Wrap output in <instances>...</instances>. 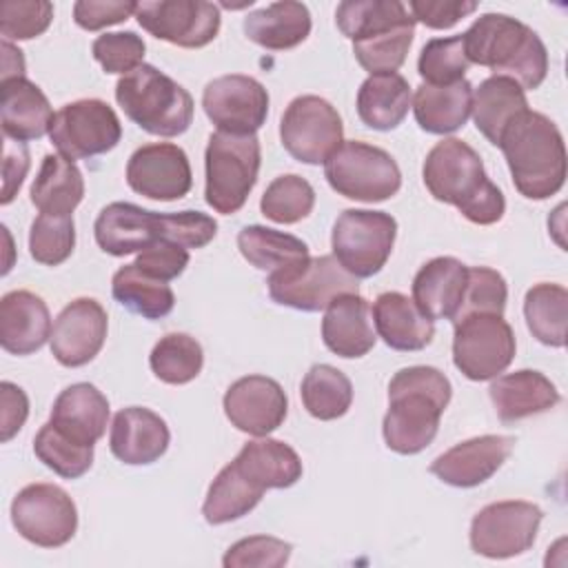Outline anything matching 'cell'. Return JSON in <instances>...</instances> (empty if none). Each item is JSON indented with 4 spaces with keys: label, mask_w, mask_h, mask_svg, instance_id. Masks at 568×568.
<instances>
[{
    "label": "cell",
    "mask_w": 568,
    "mask_h": 568,
    "mask_svg": "<svg viewBox=\"0 0 568 568\" xmlns=\"http://www.w3.org/2000/svg\"><path fill=\"white\" fill-rule=\"evenodd\" d=\"M410 109V87L399 73L368 75L357 91V115L375 131L397 129Z\"/></svg>",
    "instance_id": "cell-33"
},
{
    "label": "cell",
    "mask_w": 568,
    "mask_h": 568,
    "mask_svg": "<svg viewBox=\"0 0 568 568\" xmlns=\"http://www.w3.org/2000/svg\"><path fill=\"white\" fill-rule=\"evenodd\" d=\"M138 2H106V0H78L73 4V20L84 31H100L120 24L135 16Z\"/></svg>",
    "instance_id": "cell-54"
},
{
    "label": "cell",
    "mask_w": 568,
    "mask_h": 568,
    "mask_svg": "<svg viewBox=\"0 0 568 568\" xmlns=\"http://www.w3.org/2000/svg\"><path fill=\"white\" fill-rule=\"evenodd\" d=\"M470 64L488 67L495 75L515 80L524 91L537 89L548 73V51L541 38L517 18L504 13L479 16L462 33Z\"/></svg>",
    "instance_id": "cell-5"
},
{
    "label": "cell",
    "mask_w": 568,
    "mask_h": 568,
    "mask_svg": "<svg viewBox=\"0 0 568 568\" xmlns=\"http://www.w3.org/2000/svg\"><path fill=\"white\" fill-rule=\"evenodd\" d=\"M524 317L532 337L546 346L561 348L566 344L568 291L561 284H535L524 297Z\"/></svg>",
    "instance_id": "cell-40"
},
{
    "label": "cell",
    "mask_w": 568,
    "mask_h": 568,
    "mask_svg": "<svg viewBox=\"0 0 568 568\" xmlns=\"http://www.w3.org/2000/svg\"><path fill=\"white\" fill-rule=\"evenodd\" d=\"M171 442L166 422L144 406H129L115 413L109 448L111 453L129 466H146L158 462Z\"/></svg>",
    "instance_id": "cell-22"
},
{
    "label": "cell",
    "mask_w": 568,
    "mask_h": 568,
    "mask_svg": "<svg viewBox=\"0 0 568 568\" xmlns=\"http://www.w3.org/2000/svg\"><path fill=\"white\" fill-rule=\"evenodd\" d=\"M113 297L135 315L146 320L166 317L175 306L171 286L162 280L149 277L135 264H124L111 280Z\"/></svg>",
    "instance_id": "cell-39"
},
{
    "label": "cell",
    "mask_w": 568,
    "mask_h": 568,
    "mask_svg": "<svg viewBox=\"0 0 568 568\" xmlns=\"http://www.w3.org/2000/svg\"><path fill=\"white\" fill-rule=\"evenodd\" d=\"M410 16L430 29H450L477 9L473 0H410Z\"/></svg>",
    "instance_id": "cell-53"
},
{
    "label": "cell",
    "mask_w": 568,
    "mask_h": 568,
    "mask_svg": "<svg viewBox=\"0 0 568 568\" xmlns=\"http://www.w3.org/2000/svg\"><path fill=\"white\" fill-rule=\"evenodd\" d=\"M133 264L149 277L171 282L178 275H182L184 268L189 266V248H184L182 244L162 240V242H155L149 248L140 251L138 260Z\"/></svg>",
    "instance_id": "cell-52"
},
{
    "label": "cell",
    "mask_w": 568,
    "mask_h": 568,
    "mask_svg": "<svg viewBox=\"0 0 568 568\" xmlns=\"http://www.w3.org/2000/svg\"><path fill=\"white\" fill-rule=\"evenodd\" d=\"M31 204L47 215H71L84 197L80 169L60 153H47L31 184Z\"/></svg>",
    "instance_id": "cell-32"
},
{
    "label": "cell",
    "mask_w": 568,
    "mask_h": 568,
    "mask_svg": "<svg viewBox=\"0 0 568 568\" xmlns=\"http://www.w3.org/2000/svg\"><path fill=\"white\" fill-rule=\"evenodd\" d=\"M344 126L337 109L320 95L291 100L280 122V138L291 158L304 164H324L344 142Z\"/></svg>",
    "instance_id": "cell-14"
},
{
    "label": "cell",
    "mask_w": 568,
    "mask_h": 568,
    "mask_svg": "<svg viewBox=\"0 0 568 568\" xmlns=\"http://www.w3.org/2000/svg\"><path fill=\"white\" fill-rule=\"evenodd\" d=\"M335 22L353 42L415 24L406 4L399 0H344L335 9Z\"/></svg>",
    "instance_id": "cell-37"
},
{
    "label": "cell",
    "mask_w": 568,
    "mask_h": 568,
    "mask_svg": "<svg viewBox=\"0 0 568 568\" xmlns=\"http://www.w3.org/2000/svg\"><path fill=\"white\" fill-rule=\"evenodd\" d=\"M506 300H508V286L501 273L488 266H470L459 308L450 322L457 324L462 317L473 313L504 315Z\"/></svg>",
    "instance_id": "cell-48"
},
{
    "label": "cell",
    "mask_w": 568,
    "mask_h": 568,
    "mask_svg": "<svg viewBox=\"0 0 568 568\" xmlns=\"http://www.w3.org/2000/svg\"><path fill=\"white\" fill-rule=\"evenodd\" d=\"M501 149L515 189L528 200H546L566 182V146L557 124L537 111H521L501 131Z\"/></svg>",
    "instance_id": "cell-4"
},
{
    "label": "cell",
    "mask_w": 568,
    "mask_h": 568,
    "mask_svg": "<svg viewBox=\"0 0 568 568\" xmlns=\"http://www.w3.org/2000/svg\"><path fill=\"white\" fill-rule=\"evenodd\" d=\"M49 422L73 442L93 446L106 430L109 402L93 384L78 382L55 397Z\"/></svg>",
    "instance_id": "cell-26"
},
{
    "label": "cell",
    "mask_w": 568,
    "mask_h": 568,
    "mask_svg": "<svg viewBox=\"0 0 568 568\" xmlns=\"http://www.w3.org/2000/svg\"><path fill=\"white\" fill-rule=\"evenodd\" d=\"M264 488L255 484L235 462L226 464L209 486L202 515L209 524H226L248 515L262 499Z\"/></svg>",
    "instance_id": "cell-36"
},
{
    "label": "cell",
    "mask_w": 568,
    "mask_h": 568,
    "mask_svg": "<svg viewBox=\"0 0 568 568\" xmlns=\"http://www.w3.org/2000/svg\"><path fill=\"white\" fill-rule=\"evenodd\" d=\"M237 248L248 264L268 273L308 260V246L300 237L260 224L244 226L237 233Z\"/></svg>",
    "instance_id": "cell-38"
},
{
    "label": "cell",
    "mask_w": 568,
    "mask_h": 568,
    "mask_svg": "<svg viewBox=\"0 0 568 568\" xmlns=\"http://www.w3.org/2000/svg\"><path fill=\"white\" fill-rule=\"evenodd\" d=\"M468 266L457 257H435L426 262L413 280V302L417 308L435 320H453L466 286Z\"/></svg>",
    "instance_id": "cell-29"
},
{
    "label": "cell",
    "mask_w": 568,
    "mask_h": 568,
    "mask_svg": "<svg viewBox=\"0 0 568 568\" xmlns=\"http://www.w3.org/2000/svg\"><path fill=\"white\" fill-rule=\"evenodd\" d=\"M129 186L160 202L180 200L191 191L193 173L186 153L171 142H151L133 151L126 162Z\"/></svg>",
    "instance_id": "cell-18"
},
{
    "label": "cell",
    "mask_w": 568,
    "mask_h": 568,
    "mask_svg": "<svg viewBox=\"0 0 568 568\" xmlns=\"http://www.w3.org/2000/svg\"><path fill=\"white\" fill-rule=\"evenodd\" d=\"M2 80L24 78V58L22 51L16 49L9 40H2Z\"/></svg>",
    "instance_id": "cell-57"
},
{
    "label": "cell",
    "mask_w": 568,
    "mask_h": 568,
    "mask_svg": "<svg viewBox=\"0 0 568 568\" xmlns=\"http://www.w3.org/2000/svg\"><path fill=\"white\" fill-rule=\"evenodd\" d=\"M93 231L104 253L124 257L162 240L202 248L215 237L217 222L202 211L155 213L131 202H111L95 217Z\"/></svg>",
    "instance_id": "cell-1"
},
{
    "label": "cell",
    "mask_w": 568,
    "mask_h": 568,
    "mask_svg": "<svg viewBox=\"0 0 568 568\" xmlns=\"http://www.w3.org/2000/svg\"><path fill=\"white\" fill-rule=\"evenodd\" d=\"M544 513L530 501H495L470 521V548L488 559H508L526 552L537 537Z\"/></svg>",
    "instance_id": "cell-15"
},
{
    "label": "cell",
    "mask_w": 568,
    "mask_h": 568,
    "mask_svg": "<svg viewBox=\"0 0 568 568\" xmlns=\"http://www.w3.org/2000/svg\"><path fill=\"white\" fill-rule=\"evenodd\" d=\"M268 295L297 311H324L335 297L357 293V277L342 268L333 255L308 257L295 266L268 275Z\"/></svg>",
    "instance_id": "cell-11"
},
{
    "label": "cell",
    "mask_w": 568,
    "mask_h": 568,
    "mask_svg": "<svg viewBox=\"0 0 568 568\" xmlns=\"http://www.w3.org/2000/svg\"><path fill=\"white\" fill-rule=\"evenodd\" d=\"M422 175L435 200L453 204L473 224L486 226L504 217V193L488 180L484 162L470 144L457 138L437 142L424 160Z\"/></svg>",
    "instance_id": "cell-3"
},
{
    "label": "cell",
    "mask_w": 568,
    "mask_h": 568,
    "mask_svg": "<svg viewBox=\"0 0 568 568\" xmlns=\"http://www.w3.org/2000/svg\"><path fill=\"white\" fill-rule=\"evenodd\" d=\"M453 326V362L464 377L486 382L510 366L517 344L504 315L473 313Z\"/></svg>",
    "instance_id": "cell-10"
},
{
    "label": "cell",
    "mask_w": 568,
    "mask_h": 568,
    "mask_svg": "<svg viewBox=\"0 0 568 568\" xmlns=\"http://www.w3.org/2000/svg\"><path fill=\"white\" fill-rule=\"evenodd\" d=\"M244 33L251 42L268 51L293 49L311 33L308 7L295 0L273 2L244 18Z\"/></svg>",
    "instance_id": "cell-31"
},
{
    "label": "cell",
    "mask_w": 568,
    "mask_h": 568,
    "mask_svg": "<svg viewBox=\"0 0 568 568\" xmlns=\"http://www.w3.org/2000/svg\"><path fill=\"white\" fill-rule=\"evenodd\" d=\"M473 109L470 82L457 80L453 84L422 82L413 98V113L426 133L446 135L462 129Z\"/></svg>",
    "instance_id": "cell-30"
},
{
    "label": "cell",
    "mask_w": 568,
    "mask_h": 568,
    "mask_svg": "<svg viewBox=\"0 0 568 568\" xmlns=\"http://www.w3.org/2000/svg\"><path fill=\"white\" fill-rule=\"evenodd\" d=\"M122 138L115 111L95 98L64 104L51 120L49 140L67 160H87L111 151Z\"/></svg>",
    "instance_id": "cell-12"
},
{
    "label": "cell",
    "mask_w": 568,
    "mask_h": 568,
    "mask_svg": "<svg viewBox=\"0 0 568 568\" xmlns=\"http://www.w3.org/2000/svg\"><path fill=\"white\" fill-rule=\"evenodd\" d=\"M293 546L277 537L253 535L235 541L222 557L224 568H280L288 561Z\"/></svg>",
    "instance_id": "cell-51"
},
{
    "label": "cell",
    "mask_w": 568,
    "mask_h": 568,
    "mask_svg": "<svg viewBox=\"0 0 568 568\" xmlns=\"http://www.w3.org/2000/svg\"><path fill=\"white\" fill-rule=\"evenodd\" d=\"M36 457L64 479L82 477L93 464V446L78 444L47 422L33 439Z\"/></svg>",
    "instance_id": "cell-43"
},
{
    "label": "cell",
    "mask_w": 568,
    "mask_h": 568,
    "mask_svg": "<svg viewBox=\"0 0 568 568\" xmlns=\"http://www.w3.org/2000/svg\"><path fill=\"white\" fill-rule=\"evenodd\" d=\"M513 446L515 439L508 435L473 437L442 453L430 464V473L448 486L473 488L490 479L501 468L513 453Z\"/></svg>",
    "instance_id": "cell-21"
},
{
    "label": "cell",
    "mask_w": 568,
    "mask_h": 568,
    "mask_svg": "<svg viewBox=\"0 0 568 568\" xmlns=\"http://www.w3.org/2000/svg\"><path fill=\"white\" fill-rule=\"evenodd\" d=\"M204 353L195 337L186 333H169L160 337L149 355L153 375L164 384H189L202 371Z\"/></svg>",
    "instance_id": "cell-42"
},
{
    "label": "cell",
    "mask_w": 568,
    "mask_h": 568,
    "mask_svg": "<svg viewBox=\"0 0 568 568\" xmlns=\"http://www.w3.org/2000/svg\"><path fill=\"white\" fill-rule=\"evenodd\" d=\"M488 395L493 399L497 417L504 424L546 413L559 402V390L555 388V384L544 373L530 368L497 375V379L488 388Z\"/></svg>",
    "instance_id": "cell-27"
},
{
    "label": "cell",
    "mask_w": 568,
    "mask_h": 568,
    "mask_svg": "<svg viewBox=\"0 0 568 568\" xmlns=\"http://www.w3.org/2000/svg\"><path fill=\"white\" fill-rule=\"evenodd\" d=\"M44 300L31 291H9L0 300V344L11 355H31L51 337Z\"/></svg>",
    "instance_id": "cell-23"
},
{
    "label": "cell",
    "mask_w": 568,
    "mask_h": 568,
    "mask_svg": "<svg viewBox=\"0 0 568 568\" xmlns=\"http://www.w3.org/2000/svg\"><path fill=\"white\" fill-rule=\"evenodd\" d=\"M233 462L264 490L291 488L302 477L300 455L280 439L246 442Z\"/></svg>",
    "instance_id": "cell-35"
},
{
    "label": "cell",
    "mask_w": 568,
    "mask_h": 568,
    "mask_svg": "<svg viewBox=\"0 0 568 568\" xmlns=\"http://www.w3.org/2000/svg\"><path fill=\"white\" fill-rule=\"evenodd\" d=\"M324 178L333 191L357 202H384L402 186V173L390 153L348 140L324 162Z\"/></svg>",
    "instance_id": "cell-8"
},
{
    "label": "cell",
    "mask_w": 568,
    "mask_h": 568,
    "mask_svg": "<svg viewBox=\"0 0 568 568\" xmlns=\"http://www.w3.org/2000/svg\"><path fill=\"white\" fill-rule=\"evenodd\" d=\"M526 109L528 100L524 89L506 75H490L473 91L470 113L475 126L495 146L508 122Z\"/></svg>",
    "instance_id": "cell-34"
},
{
    "label": "cell",
    "mask_w": 568,
    "mask_h": 568,
    "mask_svg": "<svg viewBox=\"0 0 568 568\" xmlns=\"http://www.w3.org/2000/svg\"><path fill=\"white\" fill-rule=\"evenodd\" d=\"M313 206H315L313 186L295 173L275 178L266 186L260 200L262 215L277 224H295L304 220L313 211Z\"/></svg>",
    "instance_id": "cell-44"
},
{
    "label": "cell",
    "mask_w": 568,
    "mask_h": 568,
    "mask_svg": "<svg viewBox=\"0 0 568 568\" xmlns=\"http://www.w3.org/2000/svg\"><path fill=\"white\" fill-rule=\"evenodd\" d=\"M53 20L47 0H4L0 4V33L4 40H31L42 36Z\"/></svg>",
    "instance_id": "cell-49"
},
{
    "label": "cell",
    "mask_w": 568,
    "mask_h": 568,
    "mask_svg": "<svg viewBox=\"0 0 568 568\" xmlns=\"http://www.w3.org/2000/svg\"><path fill=\"white\" fill-rule=\"evenodd\" d=\"M115 100L131 122L151 135L175 138L193 122V98L166 73L140 64L115 84Z\"/></svg>",
    "instance_id": "cell-6"
},
{
    "label": "cell",
    "mask_w": 568,
    "mask_h": 568,
    "mask_svg": "<svg viewBox=\"0 0 568 568\" xmlns=\"http://www.w3.org/2000/svg\"><path fill=\"white\" fill-rule=\"evenodd\" d=\"M222 404L229 422L253 437H266L280 428L288 410L284 388L266 375H246L235 379L226 388Z\"/></svg>",
    "instance_id": "cell-20"
},
{
    "label": "cell",
    "mask_w": 568,
    "mask_h": 568,
    "mask_svg": "<svg viewBox=\"0 0 568 568\" xmlns=\"http://www.w3.org/2000/svg\"><path fill=\"white\" fill-rule=\"evenodd\" d=\"M135 18L153 38L184 49L206 47L220 31V9L206 0L138 2Z\"/></svg>",
    "instance_id": "cell-16"
},
{
    "label": "cell",
    "mask_w": 568,
    "mask_h": 568,
    "mask_svg": "<svg viewBox=\"0 0 568 568\" xmlns=\"http://www.w3.org/2000/svg\"><path fill=\"white\" fill-rule=\"evenodd\" d=\"M260 160L262 151L255 135L211 133L204 153L206 204L222 215L237 213L257 182Z\"/></svg>",
    "instance_id": "cell-7"
},
{
    "label": "cell",
    "mask_w": 568,
    "mask_h": 568,
    "mask_svg": "<svg viewBox=\"0 0 568 568\" xmlns=\"http://www.w3.org/2000/svg\"><path fill=\"white\" fill-rule=\"evenodd\" d=\"M413 36L415 24H406L388 33L353 42V53L371 75L395 73L406 60V53L413 44Z\"/></svg>",
    "instance_id": "cell-47"
},
{
    "label": "cell",
    "mask_w": 568,
    "mask_h": 568,
    "mask_svg": "<svg viewBox=\"0 0 568 568\" xmlns=\"http://www.w3.org/2000/svg\"><path fill=\"white\" fill-rule=\"evenodd\" d=\"M448 377L433 366H408L388 384V410L382 422L384 442L399 455L422 453L437 435L450 402Z\"/></svg>",
    "instance_id": "cell-2"
},
{
    "label": "cell",
    "mask_w": 568,
    "mask_h": 568,
    "mask_svg": "<svg viewBox=\"0 0 568 568\" xmlns=\"http://www.w3.org/2000/svg\"><path fill=\"white\" fill-rule=\"evenodd\" d=\"M75 246L73 215L40 213L29 231L31 257L44 266H58L71 257Z\"/></svg>",
    "instance_id": "cell-45"
},
{
    "label": "cell",
    "mask_w": 568,
    "mask_h": 568,
    "mask_svg": "<svg viewBox=\"0 0 568 568\" xmlns=\"http://www.w3.org/2000/svg\"><path fill=\"white\" fill-rule=\"evenodd\" d=\"M11 524L31 544L58 548L78 528L73 499L55 484H29L11 501Z\"/></svg>",
    "instance_id": "cell-13"
},
{
    "label": "cell",
    "mask_w": 568,
    "mask_h": 568,
    "mask_svg": "<svg viewBox=\"0 0 568 568\" xmlns=\"http://www.w3.org/2000/svg\"><path fill=\"white\" fill-rule=\"evenodd\" d=\"M397 222L384 211L346 209L333 224V257L353 277L377 275L390 257Z\"/></svg>",
    "instance_id": "cell-9"
},
{
    "label": "cell",
    "mask_w": 568,
    "mask_h": 568,
    "mask_svg": "<svg viewBox=\"0 0 568 568\" xmlns=\"http://www.w3.org/2000/svg\"><path fill=\"white\" fill-rule=\"evenodd\" d=\"M304 408L322 422L337 419L346 415L353 404V384L351 379L328 364H315L302 379L300 386Z\"/></svg>",
    "instance_id": "cell-41"
},
{
    "label": "cell",
    "mask_w": 568,
    "mask_h": 568,
    "mask_svg": "<svg viewBox=\"0 0 568 568\" xmlns=\"http://www.w3.org/2000/svg\"><path fill=\"white\" fill-rule=\"evenodd\" d=\"M29 171V151L22 142L4 138V160H2V204H9L20 191L24 175Z\"/></svg>",
    "instance_id": "cell-56"
},
{
    "label": "cell",
    "mask_w": 568,
    "mask_h": 568,
    "mask_svg": "<svg viewBox=\"0 0 568 568\" xmlns=\"http://www.w3.org/2000/svg\"><path fill=\"white\" fill-rule=\"evenodd\" d=\"M0 122L9 140L27 142L49 133L53 111L38 84L27 78H11L0 82Z\"/></svg>",
    "instance_id": "cell-25"
},
{
    "label": "cell",
    "mask_w": 568,
    "mask_h": 568,
    "mask_svg": "<svg viewBox=\"0 0 568 568\" xmlns=\"http://www.w3.org/2000/svg\"><path fill=\"white\" fill-rule=\"evenodd\" d=\"M106 311L93 297H78L67 304L53 322L51 328V353L67 366L78 368L89 364L106 339Z\"/></svg>",
    "instance_id": "cell-19"
},
{
    "label": "cell",
    "mask_w": 568,
    "mask_h": 568,
    "mask_svg": "<svg viewBox=\"0 0 568 568\" xmlns=\"http://www.w3.org/2000/svg\"><path fill=\"white\" fill-rule=\"evenodd\" d=\"M468 64L470 62L466 58L462 36L433 38L424 44L419 53L417 73L426 84H453L457 80H464Z\"/></svg>",
    "instance_id": "cell-46"
},
{
    "label": "cell",
    "mask_w": 568,
    "mask_h": 568,
    "mask_svg": "<svg viewBox=\"0 0 568 568\" xmlns=\"http://www.w3.org/2000/svg\"><path fill=\"white\" fill-rule=\"evenodd\" d=\"M322 339L339 357H364L375 346L371 306L359 293L335 297L322 320Z\"/></svg>",
    "instance_id": "cell-24"
},
{
    "label": "cell",
    "mask_w": 568,
    "mask_h": 568,
    "mask_svg": "<svg viewBox=\"0 0 568 568\" xmlns=\"http://www.w3.org/2000/svg\"><path fill=\"white\" fill-rule=\"evenodd\" d=\"M93 58L106 73H131L140 64H144V40L133 31H115L102 33L93 40Z\"/></svg>",
    "instance_id": "cell-50"
},
{
    "label": "cell",
    "mask_w": 568,
    "mask_h": 568,
    "mask_svg": "<svg viewBox=\"0 0 568 568\" xmlns=\"http://www.w3.org/2000/svg\"><path fill=\"white\" fill-rule=\"evenodd\" d=\"M202 106L222 133L255 135L268 115V93L251 75H220L204 87Z\"/></svg>",
    "instance_id": "cell-17"
},
{
    "label": "cell",
    "mask_w": 568,
    "mask_h": 568,
    "mask_svg": "<svg viewBox=\"0 0 568 568\" xmlns=\"http://www.w3.org/2000/svg\"><path fill=\"white\" fill-rule=\"evenodd\" d=\"M373 320L384 344L395 351H422L435 335L433 320L426 317L408 295L397 291L377 295Z\"/></svg>",
    "instance_id": "cell-28"
},
{
    "label": "cell",
    "mask_w": 568,
    "mask_h": 568,
    "mask_svg": "<svg viewBox=\"0 0 568 568\" xmlns=\"http://www.w3.org/2000/svg\"><path fill=\"white\" fill-rule=\"evenodd\" d=\"M0 439L9 442L27 422L29 399L24 390L11 382L0 384Z\"/></svg>",
    "instance_id": "cell-55"
}]
</instances>
